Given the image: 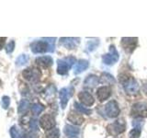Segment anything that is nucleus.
<instances>
[{
    "label": "nucleus",
    "mask_w": 147,
    "mask_h": 138,
    "mask_svg": "<svg viewBox=\"0 0 147 138\" xmlns=\"http://www.w3.org/2000/svg\"><path fill=\"white\" fill-rule=\"evenodd\" d=\"M28 61H29V57H28V55L21 54L18 57L16 64H17V66H24V64H26L28 63Z\"/></svg>",
    "instance_id": "obj_22"
},
{
    "label": "nucleus",
    "mask_w": 147,
    "mask_h": 138,
    "mask_svg": "<svg viewBox=\"0 0 147 138\" xmlns=\"http://www.w3.org/2000/svg\"><path fill=\"white\" fill-rule=\"evenodd\" d=\"M0 84H1V81H0Z\"/></svg>",
    "instance_id": "obj_33"
},
{
    "label": "nucleus",
    "mask_w": 147,
    "mask_h": 138,
    "mask_svg": "<svg viewBox=\"0 0 147 138\" xmlns=\"http://www.w3.org/2000/svg\"><path fill=\"white\" fill-rule=\"evenodd\" d=\"M75 63H76V58L74 57H66L61 60H58L57 73L59 75H65Z\"/></svg>",
    "instance_id": "obj_1"
},
{
    "label": "nucleus",
    "mask_w": 147,
    "mask_h": 138,
    "mask_svg": "<svg viewBox=\"0 0 147 138\" xmlns=\"http://www.w3.org/2000/svg\"><path fill=\"white\" fill-rule=\"evenodd\" d=\"M110 94H111V89H110L109 87L107 86L100 87L96 90V96H98V99L99 101H104L109 99Z\"/></svg>",
    "instance_id": "obj_13"
},
{
    "label": "nucleus",
    "mask_w": 147,
    "mask_h": 138,
    "mask_svg": "<svg viewBox=\"0 0 147 138\" xmlns=\"http://www.w3.org/2000/svg\"><path fill=\"white\" fill-rule=\"evenodd\" d=\"M137 38H122L121 44L126 52L131 53L137 45Z\"/></svg>",
    "instance_id": "obj_11"
},
{
    "label": "nucleus",
    "mask_w": 147,
    "mask_h": 138,
    "mask_svg": "<svg viewBox=\"0 0 147 138\" xmlns=\"http://www.w3.org/2000/svg\"><path fill=\"white\" fill-rule=\"evenodd\" d=\"M5 40H6V38H0V50H1L3 48L4 46V43H5Z\"/></svg>",
    "instance_id": "obj_31"
},
{
    "label": "nucleus",
    "mask_w": 147,
    "mask_h": 138,
    "mask_svg": "<svg viewBox=\"0 0 147 138\" xmlns=\"http://www.w3.org/2000/svg\"><path fill=\"white\" fill-rule=\"evenodd\" d=\"M123 87L124 89L127 92L128 94H136L139 91V85H138L137 81L133 77H129L123 82Z\"/></svg>",
    "instance_id": "obj_5"
},
{
    "label": "nucleus",
    "mask_w": 147,
    "mask_h": 138,
    "mask_svg": "<svg viewBox=\"0 0 147 138\" xmlns=\"http://www.w3.org/2000/svg\"><path fill=\"white\" fill-rule=\"evenodd\" d=\"M78 98H79L81 103L85 106H87V107H90V106H92L95 102V99L93 98V96L86 91L80 92V93L78 94Z\"/></svg>",
    "instance_id": "obj_12"
},
{
    "label": "nucleus",
    "mask_w": 147,
    "mask_h": 138,
    "mask_svg": "<svg viewBox=\"0 0 147 138\" xmlns=\"http://www.w3.org/2000/svg\"><path fill=\"white\" fill-rule=\"evenodd\" d=\"M30 107V102L27 99H22L18 105V112L20 113H25L28 109Z\"/></svg>",
    "instance_id": "obj_20"
},
{
    "label": "nucleus",
    "mask_w": 147,
    "mask_h": 138,
    "mask_svg": "<svg viewBox=\"0 0 147 138\" xmlns=\"http://www.w3.org/2000/svg\"><path fill=\"white\" fill-rule=\"evenodd\" d=\"M30 127L32 131H37L38 130V122L35 119H32L30 122Z\"/></svg>",
    "instance_id": "obj_29"
},
{
    "label": "nucleus",
    "mask_w": 147,
    "mask_h": 138,
    "mask_svg": "<svg viewBox=\"0 0 147 138\" xmlns=\"http://www.w3.org/2000/svg\"><path fill=\"white\" fill-rule=\"evenodd\" d=\"M145 93H146V95H147V85H146V87H145Z\"/></svg>",
    "instance_id": "obj_32"
},
{
    "label": "nucleus",
    "mask_w": 147,
    "mask_h": 138,
    "mask_svg": "<svg viewBox=\"0 0 147 138\" xmlns=\"http://www.w3.org/2000/svg\"><path fill=\"white\" fill-rule=\"evenodd\" d=\"M23 138H36V135L34 133H26Z\"/></svg>",
    "instance_id": "obj_30"
},
{
    "label": "nucleus",
    "mask_w": 147,
    "mask_h": 138,
    "mask_svg": "<svg viewBox=\"0 0 147 138\" xmlns=\"http://www.w3.org/2000/svg\"><path fill=\"white\" fill-rule=\"evenodd\" d=\"M141 135V129L140 128H134L130 133V138H139Z\"/></svg>",
    "instance_id": "obj_27"
},
{
    "label": "nucleus",
    "mask_w": 147,
    "mask_h": 138,
    "mask_svg": "<svg viewBox=\"0 0 147 138\" xmlns=\"http://www.w3.org/2000/svg\"><path fill=\"white\" fill-rule=\"evenodd\" d=\"M14 48H15V41H11L10 43H7V45L6 46V51L7 53H11L13 52Z\"/></svg>",
    "instance_id": "obj_28"
},
{
    "label": "nucleus",
    "mask_w": 147,
    "mask_h": 138,
    "mask_svg": "<svg viewBox=\"0 0 147 138\" xmlns=\"http://www.w3.org/2000/svg\"><path fill=\"white\" fill-rule=\"evenodd\" d=\"M32 53H43L49 52V44L46 41H36L30 45Z\"/></svg>",
    "instance_id": "obj_7"
},
{
    "label": "nucleus",
    "mask_w": 147,
    "mask_h": 138,
    "mask_svg": "<svg viewBox=\"0 0 147 138\" xmlns=\"http://www.w3.org/2000/svg\"><path fill=\"white\" fill-rule=\"evenodd\" d=\"M53 58L51 56H40L36 59V63L42 67H49L53 64Z\"/></svg>",
    "instance_id": "obj_18"
},
{
    "label": "nucleus",
    "mask_w": 147,
    "mask_h": 138,
    "mask_svg": "<svg viewBox=\"0 0 147 138\" xmlns=\"http://www.w3.org/2000/svg\"><path fill=\"white\" fill-rule=\"evenodd\" d=\"M68 120L72 123L76 124V125H81V124L84 122V118H83L81 114L76 113V112H71L70 114H69Z\"/></svg>",
    "instance_id": "obj_15"
},
{
    "label": "nucleus",
    "mask_w": 147,
    "mask_h": 138,
    "mask_svg": "<svg viewBox=\"0 0 147 138\" xmlns=\"http://www.w3.org/2000/svg\"><path fill=\"white\" fill-rule=\"evenodd\" d=\"M60 136V131L57 128H53L52 130H50L47 135H46V138H59Z\"/></svg>",
    "instance_id": "obj_23"
},
{
    "label": "nucleus",
    "mask_w": 147,
    "mask_h": 138,
    "mask_svg": "<svg viewBox=\"0 0 147 138\" xmlns=\"http://www.w3.org/2000/svg\"><path fill=\"white\" fill-rule=\"evenodd\" d=\"M106 113L109 118H115L119 114V105L115 100H110L105 106Z\"/></svg>",
    "instance_id": "obj_9"
},
{
    "label": "nucleus",
    "mask_w": 147,
    "mask_h": 138,
    "mask_svg": "<svg viewBox=\"0 0 147 138\" xmlns=\"http://www.w3.org/2000/svg\"><path fill=\"white\" fill-rule=\"evenodd\" d=\"M22 76L25 77V79L36 82L40 79V72L36 68H27L22 72Z\"/></svg>",
    "instance_id": "obj_8"
},
{
    "label": "nucleus",
    "mask_w": 147,
    "mask_h": 138,
    "mask_svg": "<svg viewBox=\"0 0 147 138\" xmlns=\"http://www.w3.org/2000/svg\"><path fill=\"white\" fill-rule=\"evenodd\" d=\"M9 104H10V99L8 98L7 96H4L2 99H1V105L4 109H7Z\"/></svg>",
    "instance_id": "obj_25"
},
{
    "label": "nucleus",
    "mask_w": 147,
    "mask_h": 138,
    "mask_svg": "<svg viewBox=\"0 0 147 138\" xmlns=\"http://www.w3.org/2000/svg\"><path fill=\"white\" fill-rule=\"evenodd\" d=\"M125 128L126 124L123 122V120H118V121L109 124L107 127V131L111 135H118L125 131Z\"/></svg>",
    "instance_id": "obj_2"
},
{
    "label": "nucleus",
    "mask_w": 147,
    "mask_h": 138,
    "mask_svg": "<svg viewBox=\"0 0 147 138\" xmlns=\"http://www.w3.org/2000/svg\"><path fill=\"white\" fill-rule=\"evenodd\" d=\"M10 135H11L12 138H21L20 133V132L18 131V129H17L16 126L11 127V129H10Z\"/></svg>",
    "instance_id": "obj_26"
},
{
    "label": "nucleus",
    "mask_w": 147,
    "mask_h": 138,
    "mask_svg": "<svg viewBox=\"0 0 147 138\" xmlns=\"http://www.w3.org/2000/svg\"><path fill=\"white\" fill-rule=\"evenodd\" d=\"M80 41L79 38H61L60 43L67 49H74L78 45Z\"/></svg>",
    "instance_id": "obj_14"
},
{
    "label": "nucleus",
    "mask_w": 147,
    "mask_h": 138,
    "mask_svg": "<svg viewBox=\"0 0 147 138\" xmlns=\"http://www.w3.org/2000/svg\"><path fill=\"white\" fill-rule=\"evenodd\" d=\"M40 124L41 128L45 130H52L55 126V120L50 114H44L42 117L40 119Z\"/></svg>",
    "instance_id": "obj_10"
},
{
    "label": "nucleus",
    "mask_w": 147,
    "mask_h": 138,
    "mask_svg": "<svg viewBox=\"0 0 147 138\" xmlns=\"http://www.w3.org/2000/svg\"><path fill=\"white\" fill-rule=\"evenodd\" d=\"M89 66V63L88 61H86V60H80V61H78L76 66H75V74L76 75H78V74H80L82 72H84L85 70H86L87 67Z\"/></svg>",
    "instance_id": "obj_16"
},
{
    "label": "nucleus",
    "mask_w": 147,
    "mask_h": 138,
    "mask_svg": "<svg viewBox=\"0 0 147 138\" xmlns=\"http://www.w3.org/2000/svg\"><path fill=\"white\" fill-rule=\"evenodd\" d=\"M98 84V76L94 75L88 76L86 78V80L84 82L85 87H94Z\"/></svg>",
    "instance_id": "obj_19"
},
{
    "label": "nucleus",
    "mask_w": 147,
    "mask_h": 138,
    "mask_svg": "<svg viewBox=\"0 0 147 138\" xmlns=\"http://www.w3.org/2000/svg\"><path fill=\"white\" fill-rule=\"evenodd\" d=\"M73 93H74V87H63V89L60 90L59 95H60V102H61L62 109H65L68 101L72 97Z\"/></svg>",
    "instance_id": "obj_3"
},
{
    "label": "nucleus",
    "mask_w": 147,
    "mask_h": 138,
    "mask_svg": "<svg viewBox=\"0 0 147 138\" xmlns=\"http://www.w3.org/2000/svg\"><path fill=\"white\" fill-rule=\"evenodd\" d=\"M63 132L67 136L76 137L79 135L80 130H79V128H77L74 125H65L64 126V129H63Z\"/></svg>",
    "instance_id": "obj_17"
},
{
    "label": "nucleus",
    "mask_w": 147,
    "mask_h": 138,
    "mask_svg": "<svg viewBox=\"0 0 147 138\" xmlns=\"http://www.w3.org/2000/svg\"><path fill=\"white\" fill-rule=\"evenodd\" d=\"M43 110H44V107L40 103H34V104H32V106H31L32 112H33L34 114H36V115L40 114Z\"/></svg>",
    "instance_id": "obj_21"
},
{
    "label": "nucleus",
    "mask_w": 147,
    "mask_h": 138,
    "mask_svg": "<svg viewBox=\"0 0 147 138\" xmlns=\"http://www.w3.org/2000/svg\"><path fill=\"white\" fill-rule=\"evenodd\" d=\"M118 60H119V53L114 46H110L109 53L107 54H104L102 56V61L107 66L114 64L115 63L118 62Z\"/></svg>",
    "instance_id": "obj_4"
},
{
    "label": "nucleus",
    "mask_w": 147,
    "mask_h": 138,
    "mask_svg": "<svg viewBox=\"0 0 147 138\" xmlns=\"http://www.w3.org/2000/svg\"><path fill=\"white\" fill-rule=\"evenodd\" d=\"M131 115L134 117L144 118L147 117V106L145 103H135L131 108Z\"/></svg>",
    "instance_id": "obj_6"
},
{
    "label": "nucleus",
    "mask_w": 147,
    "mask_h": 138,
    "mask_svg": "<svg viewBox=\"0 0 147 138\" xmlns=\"http://www.w3.org/2000/svg\"><path fill=\"white\" fill-rule=\"evenodd\" d=\"M75 107L77 110H79L80 113H83V114H87L89 115L91 113V110H87L86 109L85 107H83V105L79 104L78 102H75Z\"/></svg>",
    "instance_id": "obj_24"
}]
</instances>
